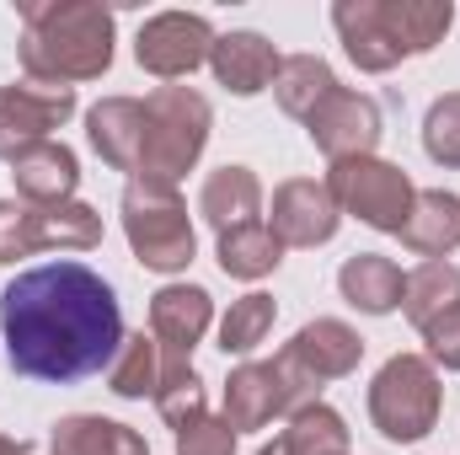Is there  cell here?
Instances as JSON below:
<instances>
[{"label": "cell", "instance_id": "cell-1", "mask_svg": "<svg viewBox=\"0 0 460 455\" xmlns=\"http://www.w3.org/2000/svg\"><path fill=\"white\" fill-rule=\"evenodd\" d=\"M5 359L27 380L75 386L108 370L123 348V311L102 273L86 263H43L5 284L0 295Z\"/></svg>", "mask_w": 460, "mask_h": 455}, {"label": "cell", "instance_id": "cell-2", "mask_svg": "<svg viewBox=\"0 0 460 455\" xmlns=\"http://www.w3.org/2000/svg\"><path fill=\"white\" fill-rule=\"evenodd\" d=\"M22 70L38 86L97 81L113 65V11L97 0H22Z\"/></svg>", "mask_w": 460, "mask_h": 455}, {"label": "cell", "instance_id": "cell-3", "mask_svg": "<svg viewBox=\"0 0 460 455\" xmlns=\"http://www.w3.org/2000/svg\"><path fill=\"white\" fill-rule=\"evenodd\" d=\"M456 22L450 0H338L332 27L343 38L348 59L369 76H385L391 65L429 54Z\"/></svg>", "mask_w": 460, "mask_h": 455}, {"label": "cell", "instance_id": "cell-4", "mask_svg": "<svg viewBox=\"0 0 460 455\" xmlns=\"http://www.w3.org/2000/svg\"><path fill=\"white\" fill-rule=\"evenodd\" d=\"M209 103L193 86H161L145 97V150H139V183H166L177 188V177H188L209 145Z\"/></svg>", "mask_w": 460, "mask_h": 455}, {"label": "cell", "instance_id": "cell-5", "mask_svg": "<svg viewBox=\"0 0 460 455\" xmlns=\"http://www.w3.org/2000/svg\"><path fill=\"white\" fill-rule=\"evenodd\" d=\"M439 407H445V386L423 353H396L369 380V424L391 445H418L423 434H434Z\"/></svg>", "mask_w": 460, "mask_h": 455}, {"label": "cell", "instance_id": "cell-6", "mask_svg": "<svg viewBox=\"0 0 460 455\" xmlns=\"http://www.w3.org/2000/svg\"><path fill=\"white\" fill-rule=\"evenodd\" d=\"M123 236L134 246V257L155 273H182L199 252V236L188 220V204L177 199V188L166 183H128L123 188Z\"/></svg>", "mask_w": 460, "mask_h": 455}, {"label": "cell", "instance_id": "cell-7", "mask_svg": "<svg viewBox=\"0 0 460 455\" xmlns=\"http://www.w3.org/2000/svg\"><path fill=\"white\" fill-rule=\"evenodd\" d=\"M327 193H332V204L343 215L364 220L369 230H385V236H402L407 215H412V199H418V188L407 183V172L391 166V161H375V156L332 161Z\"/></svg>", "mask_w": 460, "mask_h": 455}, {"label": "cell", "instance_id": "cell-8", "mask_svg": "<svg viewBox=\"0 0 460 455\" xmlns=\"http://www.w3.org/2000/svg\"><path fill=\"white\" fill-rule=\"evenodd\" d=\"M43 246H70V252H92L102 246V215L92 204H22V199H0V263L32 257Z\"/></svg>", "mask_w": 460, "mask_h": 455}, {"label": "cell", "instance_id": "cell-9", "mask_svg": "<svg viewBox=\"0 0 460 455\" xmlns=\"http://www.w3.org/2000/svg\"><path fill=\"white\" fill-rule=\"evenodd\" d=\"M358 359H364V338H358L348 322H338V317H316V322H305L295 338L284 343V353H279L284 375L300 386L305 402H316V391H322L327 380L353 375Z\"/></svg>", "mask_w": 460, "mask_h": 455}, {"label": "cell", "instance_id": "cell-10", "mask_svg": "<svg viewBox=\"0 0 460 455\" xmlns=\"http://www.w3.org/2000/svg\"><path fill=\"white\" fill-rule=\"evenodd\" d=\"M209 54H215V27L199 11H161L134 38V59L155 81H182L199 65H209Z\"/></svg>", "mask_w": 460, "mask_h": 455}, {"label": "cell", "instance_id": "cell-11", "mask_svg": "<svg viewBox=\"0 0 460 455\" xmlns=\"http://www.w3.org/2000/svg\"><path fill=\"white\" fill-rule=\"evenodd\" d=\"M295 407H305L300 386L284 375L279 359H252V364H235L226 380V424L241 429H268L273 418H289Z\"/></svg>", "mask_w": 460, "mask_h": 455}, {"label": "cell", "instance_id": "cell-12", "mask_svg": "<svg viewBox=\"0 0 460 455\" xmlns=\"http://www.w3.org/2000/svg\"><path fill=\"white\" fill-rule=\"evenodd\" d=\"M305 134L316 139V150H322L327 161L375 156V145H380V108H375V97H364V92L332 86V92L311 108Z\"/></svg>", "mask_w": 460, "mask_h": 455}, {"label": "cell", "instance_id": "cell-13", "mask_svg": "<svg viewBox=\"0 0 460 455\" xmlns=\"http://www.w3.org/2000/svg\"><path fill=\"white\" fill-rule=\"evenodd\" d=\"M75 113V92L65 86H0V161L22 156L27 145L54 139V129Z\"/></svg>", "mask_w": 460, "mask_h": 455}, {"label": "cell", "instance_id": "cell-14", "mask_svg": "<svg viewBox=\"0 0 460 455\" xmlns=\"http://www.w3.org/2000/svg\"><path fill=\"white\" fill-rule=\"evenodd\" d=\"M343 210L332 204L327 183H311V177H289L273 188V220L268 230L284 241V246H322L338 236Z\"/></svg>", "mask_w": 460, "mask_h": 455}, {"label": "cell", "instance_id": "cell-15", "mask_svg": "<svg viewBox=\"0 0 460 455\" xmlns=\"http://www.w3.org/2000/svg\"><path fill=\"white\" fill-rule=\"evenodd\" d=\"M209 322H215V300L204 284H166L150 295V338L172 359H193Z\"/></svg>", "mask_w": 460, "mask_h": 455}, {"label": "cell", "instance_id": "cell-16", "mask_svg": "<svg viewBox=\"0 0 460 455\" xmlns=\"http://www.w3.org/2000/svg\"><path fill=\"white\" fill-rule=\"evenodd\" d=\"M11 183L22 204H70V193L81 188V161L70 145L43 139L27 145L22 156H11Z\"/></svg>", "mask_w": 460, "mask_h": 455}, {"label": "cell", "instance_id": "cell-17", "mask_svg": "<svg viewBox=\"0 0 460 455\" xmlns=\"http://www.w3.org/2000/svg\"><path fill=\"white\" fill-rule=\"evenodd\" d=\"M209 65H215V81L235 92V97H257V92H268L273 81H279V49L262 38V32H226V38H215V54H209Z\"/></svg>", "mask_w": 460, "mask_h": 455}, {"label": "cell", "instance_id": "cell-18", "mask_svg": "<svg viewBox=\"0 0 460 455\" xmlns=\"http://www.w3.org/2000/svg\"><path fill=\"white\" fill-rule=\"evenodd\" d=\"M86 139L113 172H139L145 150V103L139 97H102L86 113Z\"/></svg>", "mask_w": 460, "mask_h": 455}, {"label": "cell", "instance_id": "cell-19", "mask_svg": "<svg viewBox=\"0 0 460 455\" xmlns=\"http://www.w3.org/2000/svg\"><path fill=\"white\" fill-rule=\"evenodd\" d=\"M338 290H343V300L353 311H364V317H391V311L402 306L407 273H402L391 257H380V252H358V257H348L343 268H338Z\"/></svg>", "mask_w": 460, "mask_h": 455}, {"label": "cell", "instance_id": "cell-20", "mask_svg": "<svg viewBox=\"0 0 460 455\" xmlns=\"http://www.w3.org/2000/svg\"><path fill=\"white\" fill-rule=\"evenodd\" d=\"M199 215L220 230V236H226V230H241V226H257V215H262V188H257V177H252L246 166H220V172H209V183H204V193H199Z\"/></svg>", "mask_w": 460, "mask_h": 455}, {"label": "cell", "instance_id": "cell-21", "mask_svg": "<svg viewBox=\"0 0 460 455\" xmlns=\"http://www.w3.org/2000/svg\"><path fill=\"white\" fill-rule=\"evenodd\" d=\"M402 241H407L418 257H429V263L450 257L460 246V199L445 193V188L418 193V199H412V215H407V226H402Z\"/></svg>", "mask_w": 460, "mask_h": 455}, {"label": "cell", "instance_id": "cell-22", "mask_svg": "<svg viewBox=\"0 0 460 455\" xmlns=\"http://www.w3.org/2000/svg\"><path fill=\"white\" fill-rule=\"evenodd\" d=\"M54 455H150V445L113 418H97V413H75V418H59L54 424Z\"/></svg>", "mask_w": 460, "mask_h": 455}, {"label": "cell", "instance_id": "cell-23", "mask_svg": "<svg viewBox=\"0 0 460 455\" xmlns=\"http://www.w3.org/2000/svg\"><path fill=\"white\" fill-rule=\"evenodd\" d=\"M161 375H166V353H161V343L150 338V333L123 338L118 359L108 364V386H113V397H128V402L155 397V391H161Z\"/></svg>", "mask_w": 460, "mask_h": 455}, {"label": "cell", "instance_id": "cell-24", "mask_svg": "<svg viewBox=\"0 0 460 455\" xmlns=\"http://www.w3.org/2000/svg\"><path fill=\"white\" fill-rule=\"evenodd\" d=\"M460 300V268L456 263H423V268H412L407 273V290H402V311H407V322L423 333L439 311H450Z\"/></svg>", "mask_w": 460, "mask_h": 455}, {"label": "cell", "instance_id": "cell-25", "mask_svg": "<svg viewBox=\"0 0 460 455\" xmlns=\"http://www.w3.org/2000/svg\"><path fill=\"white\" fill-rule=\"evenodd\" d=\"M338 86V76H332V65L327 59H316V54H289L284 65H279V81H273V92H279V108L289 118H311V108L327 97Z\"/></svg>", "mask_w": 460, "mask_h": 455}, {"label": "cell", "instance_id": "cell-26", "mask_svg": "<svg viewBox=\"0 0 460 455\" xmlns=\"http://www.w3.org/2000/svg\"><path fill=\"white\" fill-rule=\"evenodd\" d=\"M284 455H348V429L327 402H305L289 413V429L279 434Z\"/></svg>", "mask_w": 460, "mask_h": 455}, {"label": "cell", "instance_id": "cell-27", "mask_svg": "<svg viewBox=\"0 0 460 455\" xmlns=\"http://www.w3.org/2000/svg\"><path fill=\"white\" fill-rule=\"evenodd\" d=\"M279 263H284V241L262 220L220 236V268H226L230 279H268Z\"/></svg>", "mask_w": 460, "mask_h": 455}, {"label": "cell", "instance_id": "cell-28", "mask_svg": "<svg viewBox=\"0 0 460 455\" xmlns=\"http://www.w3.org/2000/svg\"><path fill=\"white\" fill-rule=\"evenodd\" d=\"M273 322H279V306H273V295L252 290V295L230 300L226 322H220V348H226V353H252V348H262V343H268Z\"/></svg>", "mask_w": 460, "mask_h": 455}, {"label": "cell", "instance_id": "cell-29", "mask_svg": "<svg viewBox=\"0 0 460 455\" xmlns=\"http://www.w3.org/2000/svg\"><path fill=\"white\" fill-rule=\"evenodd\" d=\"M155 407H161V418H166L172 429H182L188 418L209 413V402H204V380H199V370H193L188 359H172V353H166V375H161Z\"/></svg>", "mask_w": 460, "mask_h": 455}, {"label": "cell", "instance_id": "cell-30", "mask_svg": "<svg viewBox=\"0 0 460 455\" xmlns=\"http://www.w3.org/2000/svg\"><path fill=\"white\" fill-rule=\"evenodd\" d=\"M423 150L439 166H460V92L439 97L423 118Z\"/></svg>", "mask_w": 460, "mask_h": 455}, {"label": "cell", "instance_id": "cell-31", "mask_svg": "<svg viewBox=\"0 0 460 455\" xmlns=\"http://www.w3.org/2000/svg\"><path fill=\"white\" fill-rule=\"evenodd\" d=\"M177 455H235V429L215 413H199L177 429Z\"/></svg>", "mask_w": 460, "mask_h": 455}, {"label": "cell", "instance_id": "cell-32", "mask_svg": "<svg viewBox=\"0 0 460 455\" xmlns=\"http://www.w3.org/2000/svg\"><path fill=\"white\" fill-rule=\"evenodd\" d=\"M423 343H429V364L460 370V300L450 306V311H439V317L423 327Z\"/></svg>", "mask_w": 460, "mask_h": 455}, {"label": "cell", "instance_id": "cell-33", "mask_svg": "<svg viewBox=\"0 0 460 455\" xmlns=\"http://www.w3.org/2000/svg\"><path fill=\"white\" fill-rule=\"evenodd\" d=\"M0 455H27V451H22L16 440H5V434H0Z\"/></svg>", "mask_w": 460, "mask_h": 455}, {"label": "cell", "instance_id": "cell-34", "mask_svg": "<svg viewBox=\"0 0 460 455\" xmlns=\"http://www.w3.org/2000/svg\"><path fill=\"white\" fill-rule=\"evenodd\" d=\"M257 455H284V451H279V440H273V445H262Z\"/></svg>", "mask_w": 460, "mask_h": 455}]
</instances>
